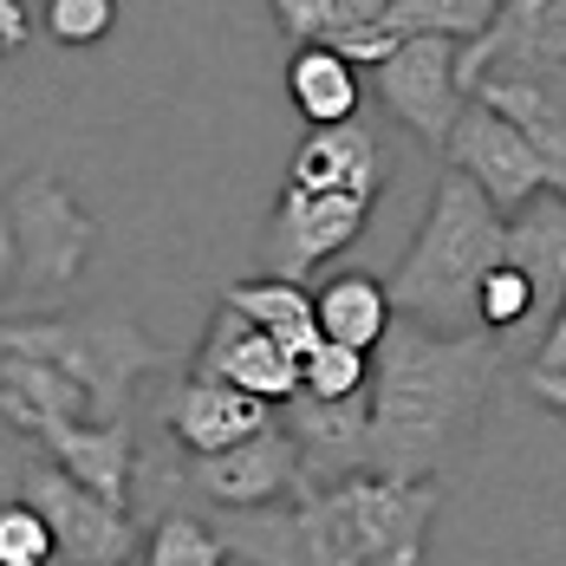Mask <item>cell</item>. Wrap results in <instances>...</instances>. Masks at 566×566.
<instances>
[{"label": "cell", "mask_w": 566, "mask_h": 566, "mask_svg": "<svg viewBox=\"0 0 566 566\" xmlns=\"http://www.w3.org/2000/svg\"><path fill=\"white\" fill-rule=\"evenodd\" d=\"M502 0H391L385 27L397 40H482Z\"/></svg>", "instance_id": "cell-21"}, {"label": "cell", "mask_w": 566, "mask_h": 566, "mask_svg": "<svg viewBox=\"0 0 566 566\" xmlns=\"http://www.w3.org/2000/svg\"><path fill=\"white\" fill-rule=\"evenodd\" d=\"M144 566H228V541L196 509H170L144 534Z\"/></svg>", "instance_id": "cell-23"}, {"label": "cell", "mask_w": 566, "mask_h": 566, "mask_svg": "<svg viewBox=\"0 0 566 566\" xmlns=\"http://www.w3.org/2000/svg\"><path fill=\"white\" fill-rule=\"evenodd\" d=\"M527 137H534V150H541L547 189H554V196H566V117H554V124H534Z\"/></svg>", "instance_id": "cell-29"}, {"label": "cell", "mask_w": 566, "mask_h": 566, "mask_svg": "<svg viewBox=\"0 0 566 566\" xmlns=\"http://www.w3.org/2000/svg\"><path fill=\"white\" fill-rule=\"evenodd\" d=\"M268 7H274V20H281L286 40H300V46H333L352 27L385 20L391 0H268Z\"/></svg>", "instance_id": "cell-22"}, {"label": "cell", "mask_w": 566, "mask_h": 566, "mask_svg": "<svg viewBox=\"0 0 566 566\" xmlns=\"http://www.w3.org/2000/svg\"><path fill=\"white\" fill-rule=\"evenodd\" d=\"M286 98L313 130H333V124H358L365 85H358V65L339 59L333 46H300L286 65Z\"/></svg>", "instance_id": "cell-18"}, {"label": "cell", "mask_w": 566, "mask_h": 566, "mask_svg": "<svg viewBox=\"0 0 566 566\" xmlns=\"http://www.w3.org/2000/svg\"><path fill=\"white\" fill-rule=\"evenodd\" d=\"M527 319H534V281L514 261H502L482 281V293H475V326L495 333V339H509V333H527Z\"/></svg>", "instance_id": "cell-25"}, {"label": "cell", "mask_w": 566, "mask_h": 566, "mask_svg": "<svg viewBox=\"0 0 566 566\" xmlns=\"http://www.w3.org/2000/svg\"><path fill=\"white\" fill-rule=\"evenodd\" d=\"M352 391H371V352L319 339L300 358V397H352Z\"/></svg>", "instance_id": "cell-24"}, {"label": "cell", "mask_w": 566, "mask_h": 566, "mask_svg": "<svg viewBox=\"0 0 566 566\" xmlns=\"http://www.w3.org/2000/svg\"><path fill=\"white\" fill-rule=\"evenodd\" d=\"M397 46H403V40H397L385 20H371V27H352L345 40H333V53H339V59H352V65H371V72H378V65H385Z\"/></svg>", "instance_id": "cell-28"}, {"label": "cell", "mask_w": 566, "mask_h": 566, "mask_svg": "<svg viewBox=\"0 0 566 566\" xmlns=\"http://www.w3.org/2000/svg\"><path fill=\"white\" fill-rule=\"evenodd\" d=\"M502 365L495 333H430L417 319L391 326L371 365V469L410 482L455 475L475 450Z\"/></svg>", "instance_id": "cell-1"}, {"label": "cell", "mask_w": 566, "mask_h": 566, "mask_svg": "<svg viewBox=\"0 0 566 566\" xmlns=\"http://www.w3.org/2000/svg\"><path fill=\"white\" fill-rule=\"evenodd\" d=\"M293 189H313V196H358V202H378V189L391 182V157L385 144L365 130V124H333V130H313L293 164H286Z\"/></svg>", "instance_id": "cell-15"}, {"label": "cell", "mask_w": 566, "mask_h": 566, "mask_svg": "<svg viewBox=\"0 0 566 566\" xmlns=\"http://www.w3.org/2000/svg\"><path fill=\"white\" fill-rule=\"evenodd\" d=\"M53 417H92V397L78 391V378H65L46 358L7 352V358H0V423L20 430V437H33V430L53 423Z\"/></svg>", "instance_id": "cell-17"}, {"label": "cell", "mask_w": 566, "mask_h": 566, "mask_svg": "<svg viewBox=\"0 0 566 566\" xmlns=\"http://www.w3.org/2000/svg\"><path fill=\"white\" fill-rule=\"evenodd\" d=\"M222 306H234V313H241L248 326H261L268 339H281L293 358H306L313 345L326 339V333H319V313H313V293L300 281H281V274L222 286Z\"/></svg>", "instance_id": "cell-19"}, {"label": "cell", "mask_w": 566, "mask_h": 566, "mask_svg": "<svg viewBox=\"0 0 566 566\" xmlns=\"http://www.w3.org/2000/svg\"><path fill=\"white\" fill-rule=\"evenodd\" d=\"M274 417L281 410L268 397L241 391L228 378H202V371H189L164 403V430H170V443L182 455H216L228 443H241V437H254V430H268Z\"/></svg>", "instance_id": "cell-12"}, {"label": "cell", "mask_w": 566, "mask_h": 566, "mask_svg": "<svg viewBox=\"0 0 566 566\" xmlns=\"http://www.w3.org/2000/svg\"><path fill=\"white\" fill-rule=\"evenodd\" d=\"M0 53H7V46H0Z\"/></svg>", "instance_id": "cell-34"}, {"label": "cell", "mask_w": 566, "mask_h": 566, "mask_svg": "<svg viewBox=\"0 0 566 566\" xmlns=\"http://www.w3.org/2000/svg\"><path fill=\"white\" fill-rule=\"evenodd\" d=\"M527 391L541 397L547 410H560L566 417V371H534V365H527Z\"/></svg>", "instance_id": "cell-32"}, {"label": "cell", "mask_w": 566, "mask_h": 566, "mask_svg": "<svg viewBox=\"0 0 566 566\" xmlns=\"http://www.w3.org/2000/svg\"><path fill=\"white\" fill-rule=\"evenodd\" d=\"M509 261L534 281V319L527 326L547 333V319L566 293V196L541 189L521 216H509Z\"/></svg>", "instance_id": "cell-16"}, {"label": "cell", "mask_w": 566, "mask_h": 566, "mask_svg": "<svg viewBox=\"0 0 566 566\" xmlns=\"http://www.w3.org/2000/svg\"><path fill=\"white\" fill-rule=\"evenodd\" d=\"M46 358L65 378H78V391L92 397L98 423H124L130 385L157 365H170V352L144 339L130 319H105V313H72V319H0V358Z\"/></svg>", "instance_id": "cell-4"}, {"label": "cell", "mask_w": 566, "mask_h": 566, "mask_svg": "<svg viewBox=\"0 0 566 566\" xmlns=\"http://www.w3.org/2000/svg\"><path fill=\"white\" fill-rule=\"evenodd\" d=\"M371 222V202H358V196H313V189H293L286 182L281 202H274V228H268V261H274V274L281 281H306L319 261H333L345 254L358 234Z\"/></svg>", "instance_id": "cell-10"}, {"label": "cell", "mask_w": 566, "mask_h": 566, "mask_svg": "<svg viewBox=\"0 0 566 566\" xmlns=\"http://www.w3.org/2000/svg\"><path fill=\"white\" fill-rule=\"evenodd\" d=\"M450 164L469 176L502 216H521V209L547 189V170H541L534 137H527L521 124H509L502 112H489L482 98H469V112H462V124H455Z\"/></svg>", "instance_id": "cell-8"}, {"label": "cell", "mask_w": 566, "mask_h": 566, "mask_svg": "<svg viewBox=\"0 0 566 566\" xmlns=\"http://www.w3.org/2000/svg\"><path fill=\"white\" fill-rule=\"evenodd\" d=\"M112 20H117V0H46V27H53V40H65V46L105 40Z\"/></svg>", "instance_id": "cell-27"}, {"label": "cell", "mask_w": 566, "mask_h": 566, "mask_svg": "<svg viewBox=\"0 0 566 566\" xmlns=\"http://www.w3.org/2000/svg\"><path fill=\"white\" fill-rule=\"evenodd\" d=\"M189 489L216 509H274L306 489V450L281 417L216 455H189Z\"/></svg>", "instance_id": "cell-7"}, {"label": "cell", "mask_w": 566, "mask_h": 566, "mask_svg": "<svg viewBox=\"0 0 566 566\" xmlns=\"http://www.w3.org/2000/svg\"><path fill=\"white\" fill-rule=\"evenodd\" d=\"M313 313H319V333L339 345H358V352H378L385 333L397 326L391 286L371 281V274H339L313 293Z\"/></svg>", "instance_id": "cell-20"}, {"label": "cell", "mask_w": 566, "mask_h": 566, "mask_svg": "<svg viewBox=\"0 0 566 566\" xmlns=\"http://www.w3.org/2000/svg\"><path fill=\"white\" fill-rule=\"evenodd\" d=\"M443 482L358 469L274 509H216L228 560L248 566H423Z\"/></svg>", "instance_id": "cell-2"}, {"label": "cell", "mask_w": 566, "mask_h": 566, "mask_svg": "<svg viewBox=\"0 0 566 566\" xmlns=\"http://www.w3.org/2000/svg\"><path fill=\"white\" fill-rule=\"evenodd\" d=\"M53 560H59L53 521L33 509L27 495L0 502V566H53Z\"/></svg>", "instance_id": "cell-26"}, {"label": "cell", "mask_w": 566, "mask_h": 566, "mask_svg": "<svg viewBox=\"0 0 566 566\" xmlns=\"http://www.w3.org/2000/svg\"><path fill=\"white\" fill-rule=\"evenodd\" d=\"M534 371H566V293L554 306V319H547V333L534 339Z\"/></svg>", "instance_id": "cell-30"}, {"label": "cell", "mask_w": 566, "mask_h": 566, "mask_svg": "<svg viewBox=\"0 0 566 566\" xmlns=\"http://www.w3.org/2000/svg\"><path fill=\"white\" fill-rule=\"evenodd\" d=\"M20 495L53 521V541H59V566H130L144 554V534L130 509H117L105 495H92L78 475H65L53 455H27V475H20Z\"/></svg>", "instance_id": "cell-5"}, {"label": "cell", "mask_w": 566, "mask_h": 566, "mask_svg": "<svg viewBox=\"0 0 566 566\" xmlns=\"http://www.w3.org/2000/svg\"><path fill=\"white\" fill-rule=\"evenodd\" d=\"M13 286H20V234H13V216L0 202V293H13Z\"/></svg>", "instance_id": "cell-31"}, {"label": "cell", "mask_w": 566, "mask_h": 566, "mask_svg": "<svg viewBox=\"0 0 566 566\" xmlns=\"http://www.w3.org/2000/svg\"><path fill=\"white\" fill-rule=\"evenodd\" d=\"M189 371H202V378H228V385H241V391L268 397L274 410L300 397V358H293L281 339H268L261 326H248L234 306H216L209 339H202V352H196Z\"/></svg>", "instance_id": "cell-13"}, {"label": "cell", "mask_w": 566, "mask_h": 566, "mask_svg": "<svg viewBox=\"0 0 566 566\" xmlns=\"http://www.w3.org/2000/svg\"><path fill=\"white\" fill-rule=\"evenodd\" d=\"M455 46L462 40H403L385 65H378V92L430 150H450L455 124L469 112V92L455 78Z\"/></svg>", "instance_id": "cell-9"}, {"label": "cell", "mask_w": 566, "mask_h": 566, "mask_svg": "<svg viewBox=\"0 0 566 566\" xmlns=\"http://www.w3.org/2000/svg\"><path fill=\"white\" fill-rule=\"evenodd\" d=\"M27 33H33L27 7H20V0H0V46L13 53V46H27Z\"/></svg>", "instance_id": "cell-33"}, {"label": "cell", "mask_w": 566, "mask_h": 566, "mask_svg": "<svg viewBox=\"0 0 566 566\" xmlns=\"http://www.w3.org/2000/svg\"><path fill=\"white\" fill-rule=\"evenodd\" d=\"M7 216L20 234V293H65L85 274V261L98 248V222L72 202V189L59 176H20L7 196Z\"/></svg>", "instance_id": "cell-6"}, {"label": "cell", "mask_w": 566, "mask_h": 566, "mask_svg": "<svg viewBox=\"0 0 566 566\" xmlns=\"http://www.w3.org/2000/svg\"><path fill=\"white\" fill-rule=\"evenodd\" d=\"M40 455H53L65 475H78L92 495L130 509V475H137V443L130 423H98V417H53L33 430Z\"/></svg>", "instance_id": "cell-14"}, {"label": "cell", "mask_w": 566, "mask_h": 566, "mask_svg": "<svg viewBox=\"0 0 566 566\" xmlns=\"http://www.w3.org/2000/svg\"><path fill=\"white\" fill-rule=\"evenodd\" d=\"M502 261H509V216L462 170H443L437 196H430V216L410 234V248L385 274V286H391L397 313L430 326V333H482L475 293Z\"/></svg>", "instance_id": "cell-3"}, {"label": "cell", "mask_w": 566, "mask_h": 566, "mask_svg": "<svg viewBox=\"0 0 566 566\" xmlns=\"http://www.w3.org/2000/svg\"><path fill=\"white\" fill-rule=\"evenodd\" d=\"M281 423L300 437V450H306V489H326L339 475L371 469V391L293 397V403H281Z\"/></svg>", "instance_id": "cell-11"}]
</instances>
